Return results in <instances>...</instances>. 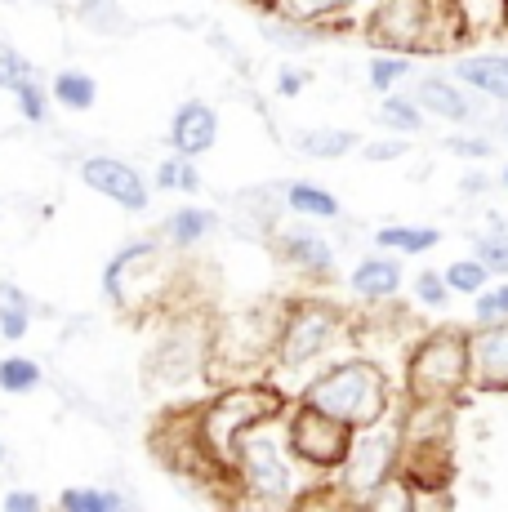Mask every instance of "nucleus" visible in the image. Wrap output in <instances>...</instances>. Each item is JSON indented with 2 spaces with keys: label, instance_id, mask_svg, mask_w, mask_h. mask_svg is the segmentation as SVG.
Wrapping results in <instances>:
<instances>
[{
  "label": "nucleus",
  "instance_id": "29",
  "mask_svg": "<svg viewBox=\"0 0 508 512\" xmlns=\"http://www.w3.org/2000/svg\"><path fill=\"white\" fill-rule=\"evenodd\" d=\"M45 388V366L36 357H0V392L5 397H27V392Z\"/></svg>",
  "mask_w": 508,
  "mask_h": 512
},
{
  "label": "nucleus",
  "instance_id": "1",
  "mask_svg": "<svg viewBox=\"0 0 508 512\" xmlns=\"http://www.w3.org/2000/svg\"><path fill=\"white\" fill-rule=\"evenodd\" d=\"M348 339H353V317H348L344 308H335V303H326V299H290L286 308H281L272 374H277V383L295 374L299 388H304L317 370L348 357Z\"/></svg>",
  "mask_w": 508,
  "mask_h": 512
},
{
  "label": "nucleus",
  "instance_id": "22",
  "mask_svg": "<svg viewBox=\"0 0 508 512\" xmlns=\"http://www.w3.org/2000/svg\"><path fill=\"white\" fill-rule=\"evenodd\" d=\"M437 245H442V228H433V223H384L375 232V250H393L402 259L428 254Z\"/></svg>",
  "mask_w": 508,
  "mask_h": 512
},
{
  "label": "nucleus",
  "instance_id": "25",
  "mask_svg": "<svg viewBox=\"0 0 508 512\" xmlns=\"http://www.w3.org/2000/svg\"><path fill=\"white\" fill-rule=\"evenodd\" d=\"M295 147L304 156H312V161H344L348 152H357L361 139L353 130H344V125H317V130L299 134Z\"/></svg>",
  "mask_w": 508,
  "mask_h": 512
},
{
  "label": "nucleus",
  "instance_id": "47",
  "mask_svg": "<svg viewBox=\"0 0 508 512\" xmlns=\"http://www.w3.org/2000/svg\"><path fill=\"white\" fill-rule=\"evenodd\" d=\"M500 125H504V139H508V112H504V121H500Z\"/></svg>",
  "mask_w": 508,
  "mask_h": 512
},
{
  "label": "nucleus",
  "instance_id": "16",
  "mask_svg": "<svg viewBox=\"0 0 508 512\" xmlns=\"http://www.w3.org/2000/svg\"><path fill=\"white\" fill-rule=\"evenodd\" d=\"M410 94L419 98V107H424L428 116H437V121H446V125H464L477 116L473 90H468L455 72L451 76H419Z\"/></svg>",
  "mask_w": 508,
  "mask_h": 512
},
{
  "label": "nucleus",
  "instance_id": "4",
  "mask_svg": "<svg viewBox=\"0 0 508 512\" xmlns=\"http://www.w3.org/2000/svg\"><path fill=\"white\" fill-rule=\"evenodd\" d=\"M281 308H286V303H250V308H241V312H223V317L210 326V361H205V379H214L223 388V383L263 379V374H272Z\"/></svg>",
  "mask_w": 508,
  "mask_h": 512
},
{
  "label": "nucleus",
  "instance_id": "21",
  "mask_svg": "<svg viewBox=\"0 0 508 512\" xmlns=\"http://www.w3.org/2000/svg\"><path fill=\"white\" fill-rule=\"evenodd\" d=\"M357 0H277L272 14L290 18V23H304V27H317V32H339L348 23Z\"/></svg>",
  "mask_w": 508,
  "mask_h": 512
},
{
  "label": "nucleus",
  "instance_id": "32",
  "mask_svg": "<svg viewBox=\"0 0 508 512\" xmlns=\"http://www.w3.org/2000/svg\"><path fill=\"white\" fill-rule=\"evenodd\" d=\"M410 72H415V63H410L406 54H397V49H379V54L366 63V81L375 94H393Z\"/></svg>",
  "mask_w": 508,
  "mask_h": 512
},
{
  "label": "nucleus",
  "instance_id": "33",
  "mask_svg": "<svg viewBox=\"0 0 508 512\" xmlns=\"http://www.w3.org/2000/svg\"><path fill=\"white\" fill-rule=\"evenodd\" d=\"M446 285H451L455 294H468V299H473V294H482L486 285L495 281V272L486 268L482 259H477V254H468V259H455V263H446Z\"/></svg>",
  "mask_w": 508,
  "mask_h": 512
},
{
  "label": "nucleus",
  "instance_id": "43",
  "mask_svg": "<svg viewBox=\"0 0 508 512\" xmlns=\"http://www.w3.org/2000/svg\"><path fill=\"white\" fill-rule=\"evenodd\" d=\"M459 192H464V196H482V192H491V179H486L482 170H473V174H464V179H459Z\"/></svg>",
  "mask_w": 508,
  "mask_h": 512
},
{
  "label": "nucleus",
  "instance_id": "24",
  "mask_svg": "<svg viewBox=\"0 0 508 512\" xmlns=\"http://www.w3.org/2000/svg\"><path fill=\"white\" fill-rule=\"evenodd\" d=\"M455 14H459V23H464L468 41H486V36L508 32L504 0H455Z\"/></svg>",
  "mask_w": 508,
  "mask_h": 512
},
{
  "label": "nucleus",
  "instance_id": "39",
  "mask_svg": "<svg viewBox=\"0 0 508 512\" xmlns=\"http://www.w3.org/2000/svg\"><path fill=\"white\" fill-rule=\"evenodd\" d=\"M446 152L464 156V161H491L495 143L486 139V134H451V139H446Z\"/></svg>",
  "mask_w": 508,
  "mask_h": 512
},
{
  "label": "nucleus",
  "instance_id": "35",
  "mask_svg": "<svg viewBox=\"0 0 508 512\" xmlns=\"http://www.w3.org/2000/svg\"><path fill=\"white\" fill-rule=\"evenodd\" d=\"M508 321V277H495L482 294H473V326H500Z\"/></svg>",
  "mask_w": 508,
  "mask_h": 512
},
{
  "label": "nucleus",
  "instance_id": "18",
  "mask_svg": "<svg viewBox=\"0 0 508 512\" xmlns=\"http://www.w3.org/2000/svg\"><path fill=\"white\" fill-rule=\"evenodd\" d=\"M451 72L473 94H482L486 103L508 107V54H464V58H455Z\"/></svg>",
  "mask_w": 508,
  "mask_h": 512
},
{
  "label": "nucleus",
  "instance_id": "12",
  "mask_svg": "<svg viewBox=\"0 0 508 512\" xmlns=\"http://www.w3.org/2000/svg\"><path fill=\"white\" fill-rule=\"evenodd\" d=\"M81 183L90 192L107 196L116 210L125 214H143L152 205V183L139 174V165L121 161V156H107V152H94L81 161Z\"/></svg>",
  "mask_w": 508,
  "mask_h": 512
},
{
  "label": "nucleus",
  "instance_id": "23",
  "mask_svg": "<svg viewBox=\"0 0 508 512\" xmlns=\"http://www.w3.org/2000/svg\"><path fill=\"white\" fill-rule=\"evenodd\" d=\"M72 14L94 36H130L134 18L121 9V0H72Z\"/></svg>",
  "mask_w": 508,
  "mask_h": 512
},
{
  "label": "nucleus",
  "instance_id": "31",
  "mask_svg": "<svg viewBox=\"0 0 508 512\" xmlns=\"http://www.w3.org/2000/svg\"><path fill=\"white\" fill-rule=\"evenodd\" d=\"M152 187L156 192H201V170L192 156L174 152L165 161H156V174H152Z\"/></svg>",
  "mask_w": 508,
  "mask_h": 512
},
{
  "label": "nucleus",
  "instance_id": "46",
  "mask_svg": "<svg viewBox=\"0 0 508 512\" xmlns=\"http://www.w3.org/2000/svg\"><path fill=\"white\" fill-rule=\"evenodd\" d=\"M500 183H504V187H508V165H504V170H500Z\"/></svg>",
  "mask_w": 508,
  "mask_h": 512
},
{
  "label": "nucleus",
  "instance_id": "26",
  "mask_svg": "<svg viewBox=\"0 0 508 512\" xmlns=\"http://www.w3.org/2000/svg\"><path fill=\"white\" fill-rule=\"evenodd\" d=\"M32 321H36V303L27 299V290H18L14 281H0V339L5 343L27 339Z\"/></svg>",
  "mask_w": 508,
  "mask_h": 512
},
{
  "label": "nucleus",
  "instance_id": "10",
  "mask_svg": "<svg viewBox=\"0 0 508 512\" xmlns=\"http://www.w3.org/2000/svg\"><path fill=\"white\" fill-rule=\"evenodd\" d=\"M353 437H357L353 423L326 415V410H312L304 401H295L286 410V441L299 455V464H308L312 472H330L335 477L344 468L348 450H353Z\"/></svg>",
  "mask_w": 508,
  "mask_h": 512
},
{
  "label": "nucleus",
  "instance_id": "14",
  "mask_svg": "<svg viewBox=\"0 0 508 512\" xmlns=\"http://www.w3.org/2000/svg\"><path fill=\"white\" fill-rule=\"evenodd\" d=\"M348 290L353 299H361L366 308H388L402 294V254L393 250H375L366 259H357V268L348 272Z\"/></svg>",
  "mask_w": 508,
  "mask_h": 512
},
{
  "label": "nucleus",
  "instance_id": "13",
  "mask_svg": "<svg viewBox=\"0 0 508 512\" xmlns=\"http://www.w3.org/2000/svg\"><path fill=\"white\" fill-rule=\"evenodd\" d=\"M272 245H277V254L299 272V277H312V281L335 277V245L312 228V219L295 223V228H277V241Z\"/></svg>",
  "mask_w": 508,
  "mask_h": 512
},
{
  "label": "nucleus",
  "instance_id": "19",
  "mask_svg": "<svg viewBox=\"0 0 508 512\" xmlns=\"http://www.w3.org/2000/svg\"><path fill=\"white\" fill-rule=\"evenodd\" d=\"M214 232H219V214L205 210V205H179V210H170L161 223V241L170 245V250H197Z\"/></svg>",
  "mask_w": 508,
  "mask_h": 512
},
{
  "label": "nucleus",
  "instance_id": "34",
  "mask_svg": "<svg viewBox=\"0 0 508 512\" xmlns=\"http://www.w3.org/2000/svg\"><path fill=\"white\" fill-rule=\"evenodd\" d=\"M50 103H54L50 85H41L36 76H27V81L14 90V107H18V116H23L27 125H45V121H50Z\"/></svg>",
  "mask_w": 508,
  "mask_h": 512
},
{
  "label": "nucleus",
  "instance_id": "9",
  "mask_svg": "<svg viewBox=\"0 0 508 512\" xmlns=\"http://www.w3.org/2000/svg\"><path fill=\"white\" fill-rule=\"evenodd\" d=\"M402 455H406L402 419H397V410H393L388 419L357 428L353 450H348L344 468L330 477V486H335L339 495L348 499V504L361 508L379 486H384V481H393L397 472H402Z\"/></svg>",
  "mask_w": 508,
  "mask_h": 512
},
{
  "label": "nucleus",
  "instance_id": "3",
  "mask_svg": "<svg viewBox=\"0 0 508 512\" xmlns=\"http://www.w3.org/2000/svg\"><path fill=\"white\" fill-rule=\"evenodd\" d=\"M295 401H304L312 410H326V415L353 423V428H366V423L393 415V379L375 357H366V352L353 357L348 352V357L330 361L326 370L312 374Z\"/></svg>",
  "mask_w": 508,
  "mask_h": 512
},
{
  "label": "nucleus",
  "instance_id": "11",
  "mask_svg": "<svg viewBox=\"0 0 508 512\" xmlns=\"http://www.w3.org/2000/svg\"><path fill=\"white\" fill-rule=\"evenodd\" d=\"M205 361H210V326H201L197 317H174L148 357V383L161 392H174L201 379Z\"/></svg>",
  "mask_w": 508,
  "mask_h": 512
},
{
  "label": "nucleus",
  "instance_id": "36",
  "mask_svg": "<svg viewBox=\"0 0 508 512\" xmlns=\"http://www.w3.org/2000/svg\"><path fill=\"white\" fill-rule=\"evenodd\" d=\"M410 294H415V303L419 308H446V303H451V285H446V272H419L415 277V285H410Z\"/></svg>",
  "mask_w": 508,
  "mask_h": 512
},
{
  "label": "nucleus",
  "instance_id": "7",
  "mask_svg": "<svg viewBox=\"0 0 508 512\" xmlns=\"http://www.w3.org/2000/svg\"><path fill=\"white\" fill-rule=\"evenodd\" d=\"M473 392V352L468 330L442 326L410 339L402 361V397L406 401H464Z\"/></svg>",
  "mask_w": 508,
  "mask_h": 512
},
{
  "label": "nucleus",
  "instance_id": "45",
  "mask_svg": "<svg viewBox=\"0 0 508 512\" xmlns=\"http://www.w3.org/2000/svg\"><path fill=\"white\" fill-rule=\"evenodd\" d=\"M246 5H254V9H272L277 0H246Z\"/></svg>",
  "mask_w": 508,
  "mask_h": 512
},
{
  "label": "nucleus",
  "instance_id": "15",
  "mask_svg": "<svg viewBox=\"0 0 508 512\" xmlns=\"http://www.w3.org/2000/svg\"><path fill=\"white\" fill-rule=\"evenodd\" d=\"M473 352V392H508V321L468 330Z\"/></svg>",
  "mask_w": 508,
  "mask_h": 512
},
{
  "label": "nucleus",
  "instance_id": "6",
  "mask_svg": "<svg viewBox=\"0 0 508 512\" xmlns=\"http://www.w3.org/2000/svg\"><path fill=\"white\" fill-rule=\"evenodd\" d=\"M366 36L375 49H397V54H451L468 45L455 0H379Z\"/></svg>",
  "mask_w": 508,
  "mask_h": 512
},
{
  "label": "nucleus",
  "instance_id": "28",
  "mask_svg": "<svg viewBox=\"0 0 508 512\" xmlns=\"http://www.w3.org/2000/svg\"><path fill=\"white\" fill-rule=\"evenodd\" d=\"M424 107H419L415 94H384V103H379V125H384L388 134H406V139H415L419 130H424Z\"/></svg>",
  "mask_w": 508,
  "mask_h": 512
},
{
  "label": "nucleus",
  "instance_id": "40",
  "mask_svg": "<svg viewBox=\"0 0 508 512\" xmlns=\"http://www.w3.org/2000/svg\"><path fill=\"white\" fill-rule=\"evenodd\" d=\"M410 152V139L406 134H393V139H375V143H361V156L370 165H384V161H402Z\"/></svg>",
  "mask_w": 508,
  "mask_h": 512
},
{
  "label": "nucleus",
  "instance_id": "44",
  "mask_svg": "<svg viewBox=\"0 0 508 512\" xmlns=\"http://www.w3.org/2000/svg\"><path fill=\"white\" fill-rule=\"evenodd\" d=\"M9 464V446H5V437H0V468Z\"/></svg>",
  "mask_w": 508,
  "mask_h": 512
},
{
  "label": "nucleus",
  "instance_id": "27",
  "mask_svg": "<svg viewBox=\"0 0 508 512\" xmlns=\"http://www.w3.org/2000/svg\"><path fill=\"white\" fill-rule=\"evenodd\" d=\"M50 94L63 112H90L99 103V81L90 72H81V67H63L50 81Z\"/></svg>",
  "mask_w": 508,
  "mask_h": 512
},
{
  "label": "nucleus",
  "instance_id": "48",
  "mask_svg": "<svg viewBox=\"0 0 508 512\" xmlns=\"http://www.w3.org/2000/svg\"><path fill=\"white\" fill-rule=\"evenodd\" d=\"M504 5H508V0H504Z\"/></svg>",
  "mask_w": 508,
  "mask_h": 512
},
{
  "label": "nucleus",
  "instance_id": "5",
  "mask_svg": "<svg viewBox=\"0 0 508 512\" xmlns=\"http://www.w3.org/2000/svg\"><path fill=\"white\" fill-rule=\"evenodd\" d=\"M308 464H299V455L286 441V415L268 419L259 428H250L237 446V459H232V481L241 486V499H254V504H277L290 508L299 504V490L317 486L308 481Z\"/></svg>",
  "mask_w": 508,
  "mask_h": 512
},
{
  "label": "nucleus",
  "instance_id": "20",
  "mask_svg": "<svg viewBox=\"0 0 508 512\" xmlns=\"http://www.w3.org/2000/svg\"><path fill=\"white\" fill-rule=\"evenodd\" d=\"M281 205H286L290 214H299V219H312V223H330L344 214L339 196L330 192V187L312 183V179H290L281 187Z\"/></svg>",
  "mask_w": 508,
  "mask_h": 512
},
{
  "label": "nucleus",
  "instance_id": "2",
  "mask_svg": "<svg viewBox=\"0 0 508 512\" xmlns=\"http://www.w3.org/2000/svg\"><path fill=\"white\" fill-rule=\"evenodd\" d=\"M290 410V392L281 388L277 379H241V383H223L205 406H197V428L201 441L210 450L214 468L223 472V481H232V459H237V446L250 428L268 419H281Z\"/></svg>",
  "mask_w": 508,
  "mask_h": 512
},
{
  "label": "nucleus",
  "instance_id": "30",
  "mask_svg": "<svg viewBox=\"0 0 508 512\" xmlns=\"http://www.w3.org/2000/svg\"><path fill=\"white\" fill-rule=\"evenodd\" d=\"M58 508L63 512H116V508H125V495L121 490H112V486H67V490H58Z\"/></svg>",
  "mask_w": 508,
  "mask_h": 512
},
{
  "label": "nucleus",
  "instance_id": "37",
  "mask_svg": "<svg viewBox=\"0 0 508 512\" xmlns=\"http://www.w3.org/2000/svg\"><path fill=\"white\" fill-rule=\"evenodd\" d=\"M473 254L495 272V277H508V232H482V236H473Z\"/></svg>",
  "mask_w": 508,
  "mask_h": 512
},
{
  "label": "nucleus",
  "instance_id": "42",
  "mask_svg": "<svg viewBox=\"0 0 508 512\" xmlns=\"http://www.w3.org/2000/svg\"><path fill=\"white\" fill-rule=\"evenodd\" d=\"M0 508H5V512H41V508H45V499L36 495V490L18 486V490H9V495L0 499Z\"/></svg>",
  "mask_w": 508,
  "mask_h": 512
},
{
  "label": "nucleus",
  "instance_id": "41",
  "mask_svg": "<svg viewBox=\"0 0 508 512\" xmlns=\"http://www.w3.org/2000/svg\"><path fill=\"white\" fill-rule=\"evenodd\" d=\"M312 85V72L308 67H295V63H281L277 67V94L281 98H299Z\"/></svg>",
  "mask_w": 508,
  "mask_h": 512
},
{
  "label": "nucleus",
  "instance_id": "8",
  "mask_svg": "<svg viewBox=\"0 0 508 512\" xmlns=\"http://www.w3.org/2000/svg\"><path fill=\"white\" fill-rule=\"evenodd\" d=\"M165 241H134L116 250L103 268V294L121 312H143V308H165L174 285V259Z\"/></svg>",
  "mask_w": 508,
  "mask_h": 512
},
{
  "label": "nucleus",
  "instance_id": "38",
  "mask_svg": "<svg viewBox=\"0 0 508 512\" xmlns=\"http://www.w3.org/2000/svg\"><path fill=\"white\" fill-rule=\"evenodd\" d=\"M27 76H36V67L27 63V54H18L14 45H5V41H0V90H9V94H14L18 85L27 81Z\"/></svg>",
  "mask_w": 508,
  "mask_h": 512
},
{
  "label": "nucleus",
  "instance_id": "17",
  "mask_svg": "<svg viewBox=\"0 0 508 512\" xmlns=\"http://www.w3.org/2000/svg\"><path fill=\"white\" fill-rule=\"evenodd\" d=\"M219 143V112L205 98H188L170 116V147L183 156H205Z\"/></svg>",
  "mask_w": 508,
  "mask_h": 512
}]
</instances>
